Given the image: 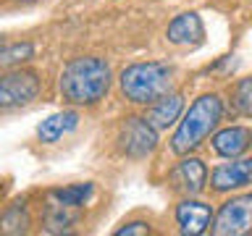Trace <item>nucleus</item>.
<instances>
[{
    "label": "nucleus",
    "mask_w": 252,
    "mask_h": 236,
    "mask_svg": "<svg viewBox=\"0 0 252 236\" xmlns=\"http://www.w3.org/2000/svg\"><path fill=\"white\" fill-rule=\"evenodd\" d=\"M113 74L105 58L97 55H79L66 63L58 82L61 97L68 105H94L108 94Z\"/></svg>",
    "instance_id": "1"
},
{
    "label": "nucleus",
    "mask_w": 252,
    "mask_h": 236,
    "mask_svg": "<svg viewBox=\"0 0 252 236\" xmlns=\"http://www.w3.org/2000/svg\"><path fill=\"white\" fill-rule=\"evenodd\" d=\"M121 94L134 105H153L155 100L165 97L173 87V68L168 63H131L121 71Z\"/></svg>",
    "instance_id": "2"
},
{
    "label": "nucleus",
    "mask_w": 252,
    "mask_h": 236,
    "mask_svg": "<svg viewBox=\"0 0 252 236\" xmlns=\"http://www.w3.org/2000/svg\"><path fill=\"white\" fill-rule=\"evenodd\" d=\"M223 113V100L218 94H202L197 97L181 118L179 129L171 137V149L176 155H189L208 139V134L218 126Z\"/></svg>",
    "instance_id": "3"
},
{
    "label": "nucleus",
    "mask_w": 252,
    "mask_h": 236,
    "mask_svg": "<svg viewBox=\"0 0 252 236\" xmlns=\"http://www.w3.org/2000/svg\"><path fill=\"white\" fill-rule=\"evenodd\" d=\"M39 89H42V82L34 71H21V68L8 71V74L0 76V113L34 102Z\"/></svg>",
    "instance_id": "4"
},
{
    "label": "nucleus",
    "mask_w": 252,
    "mask_h": 236,
    "mask_svg": "<svg viewBox=\"0 0 252 236\" xmlns=\"http://www.w3.org/2000/svg\"><path fill=\"white\" fill-rule=\"evenodd\" d=\"M158 147V131L150 126L147 118L129 116L124 118L121 129H118V149L131 157V160H142V157L153 155Z\"/></svg>",
    "instance_id": "5"
},
{
    "label": "nucleus",
    "mask_w": 252,
    "mask_h": 236,
    "mask_svg": "<svg viewBox=\"0 0 252 236\" xmlns=\"http://www.w3.org/2000/svg\"><path fill=\"white\" fill-rule=\"evenodd\" d=\"M252 231V194L231 197L220 205L216 220H213V234L216 236H244Z\"/></svg>",
    "instance_id": "6"
},
{
    "label": "nucleus",
    "mask_w": 252,
    "mask_h": 236,
    "mask_svg": "<svg viewBox=\"0 0 252 236\" xmlns=\"http://www.w3.org/2000/svg\"><path fill=\"white\" fill-rule=\"evenodd\" d=\"M208 184V168L200 157H184L176 168L171 171V186L184 194H200Z\"/></svg>",
    "instance_id": "7"
},
{
    "label": "nucleus",
    "mask_w": 252,
    "mask_h": 236,
    "mask_svg": "<svg viewBox=\"0 0 252 236\" xmlns=\"http://www.w3.org/2000/svg\"><path fill=\"white\" fill-rule=\"evenodd\" d=\"M176 223H179L181 234H189V236L205 234L213 223V210H210L208 202L184 200V202H179V207H176Z\"/></svg>",
    "instance_id": "8"
},
{
    "label": "nucleus",
    "mask_w": 252,
    "mask_h": 236,
    "mask_svg": "<svg viewBox=\"0 0 252 236\" xmlns=\"http://www.w3.org/2000/svg\"><path fill=\"white\" fill-rule=\"evenodd\" d=\"M210 184L216 192H234L252 184V157H242V160L218 165L210 176Z\"/></svg>",
    "instance_id": "9"
},
{
    "label": "nucleus",
    "mask_w": 252,
    "mask_h": 236,
    "mask_svg": "<svg viewBox=\"0 0 252 236\" xmlns=\"http://www.w3.org/2000/svg\"><path fill=\"white\" fill-rule=\"evenodd\" d=\"M165 37H168V42H173V45H184V47H187V45H200L202 37H205L202 19H200L194 11L179 13L176 19L168 24Z\"/></svg>",
    "instance_id": "10"
},
{
    "label": "nucleus",
    "mask_w": 252,
    "mask_h": 236,
    "mask_svg": "<svg viewBox=\"0 0 252 236\" xmlns=\"http://www.w3.org/2000/svg\"><path fill=\"white\" fill-rule=\"evenodd\" d=\"M252 147V129L247 126H228L213 137V149L220 157H239Z\"/></svg>",
    "instance_id": "11"
},
{
    "label": "nucleus",
    "mask_w": 252,
    "mask_h": 236,
    "mask_svg": "<svg viewBox=\"0 0 252 236\" xmlns=\"http://www.w3.org/2000/svg\"><path fill=\"white\" fill-rule=\"evenodd\" d=\"M181 110H184V94L168 92L165 97L153 102V108L147 110V121L155 131H163V129H168V126H173L179 121Z\"/></svg>",
    "instance_id": "12"
},
{
    "label": "nucleus",
    "mask_w": 252,
    "mask_h": 236,
    "mask_svg": "<svg viewBox=\"0 0 252 236\" xmlns=\"http://www.w3.org/2000/svg\"><path fill=\"white\" fill-rule=\"evenodd\" d=\"M79 123V113L76 110H61V113L47 116L37 129V139L42 145H55L58 139H63L68 131H74Z\"/></svg>",
    "instance_id": "13"
},
{
    "label": "nucleus",
    "mask_w": 252,
    "mask_h": 236,
    "mask_svg": "<svg viewBox=\"0 0 252 236\" xmlns=\"http://www.w3.org/2000/svg\"><path fill=\"white\" fill-rule=\"evenodd\" d=\"M92 194H94L92 184H71V186H61L50 192V197L63 207H82V205L90 202Z\"/></svg>",
    "instance_id": "14"
},
{
    "label": "nucleus",
    "mask_w": 252,
    "mask_h": 236,
    "mask_svg": "<svg viewBox=\"0 0 252 236\" xmlns=\"http://www.w3.org/2000/svg\"><path fill=\"white\" fill-rule=\"evenodd\" d=\"M29 226H32V220H29V212L24 202L11 205L0 215V231L3 234H24V231H29Z\"/></svg>",
    "instance_id": "15"
},
{
    "label": "nucleus",
    "mask_w": 252,
    "mask_h": 236,
    "mask_svg": "<svg viewBox=\"0 0 252 236\" xmlns=\"http://www.w3.org/2000/svg\"><path fill=\"white\" fill-rule=\"evenodd\" d=\"M34 55V45L32 42H11L0 45V68H13L21 66L24 60H29Z\"/></svg>",
    "instance_id": "16"
},
{
    "label": "nucleus",
    "mask_w": 252,
    "mask_h": 236,
    "mask_svg": "<svg viewBox=\"0 0 252 236\" xmlns=\"http://www.w3.org/2000/svg\"><path fill=\"white\" fill-rule=\"evenodd\" d=\"M234 105L242 116L252 118V76L250 79H242L234 89Z\"/></svg>",
    "instance_id": "17"
},
{
    "label": "nucleus",
    "mask_w": 252,
    "mask_h": 236,
    "mask_svg": "<svg viewBox=\"0 0 252 236\" xmlns=\"http://www.w3.org/2000/svg\"><path fill=\"white\" fill-rule=\"evenodd\" d=\"M131 234H150V223H145V220H131V223H124L116 231V236H131Z\"/></svg>",
    "instance_id": "18"
},
{
    "label": "nucleus",
    "mask_w": 252,
    "mask_h": 236,
    "mask_svg": "<svg viewBox=\"0 0 252 236\" xmlns=\"http://www.w3.org/2000/svg\"><path fill=\"white\" fill-rule=\"evenodd\" d=\"M21 3H32V0H21Z\"/></svg>",
    "instance_id": "19"
}]
</instances>
